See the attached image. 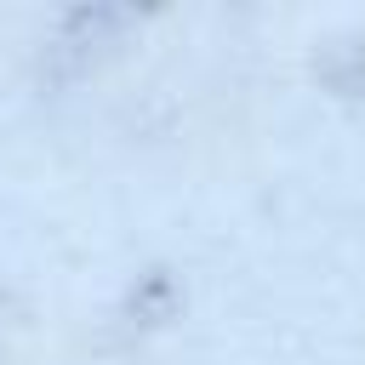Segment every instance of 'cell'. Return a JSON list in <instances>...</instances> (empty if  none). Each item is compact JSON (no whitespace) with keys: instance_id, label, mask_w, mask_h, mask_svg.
<instances>
[{"instance_id":"cell-1","label":"cell","mask_w":365,"mask_h":365,"mask_svg":"<svg viewBox=\"0 0 365 365\" xmlns=\"http://www.w3.org/2000/svg\"><path fill=\"white\" fill-rule=\"evenodd\" d=\"M314 68H319V80H325L331 91H342V97L365 91V40H336V46H325V51L314 57Z\"/></svg>"},{"instance_id":"cell-2","label":"cell","mask_w":365,"mask_h":365,"mask_svg":"<svg viewBox=\"0 0 365 365\" xmlns=\"http://www.w3.org/2000/svg\"><path fill=\"white\" fill-rule=\"evenodd\" d=\"M131 308L143 314V325H160L171 308H177V279L165 274V268H154V274H143L137 285H131Z\"/></svg>"}]
</instances>
